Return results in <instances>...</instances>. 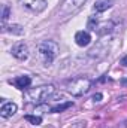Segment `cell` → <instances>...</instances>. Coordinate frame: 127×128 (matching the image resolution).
Masks as SVG:
<instances>
[{"mask_svg": "<svg viewBox=\"0 0 127 128\" xmlns=\"http://www.w3.org/2000/svg\"><path fill=\"white\" fill-rule=\"evenodd\" d=\"M37 52H39V57L43 61V64L49 66L57 58V55L60 52V48L54 40H43L37 45Z\"/></svg>", "mask_w": 127, "mask_h": 128, "instance_id": "obj_1", "label": "cell"}, {"mask_svg": "<svg viewBox=\"0 0 127 128\" xmlns=\"http://www.w3.org/2000/svg\"><path fill=\"white\" fill-rule=\"evenodd\" d=\"M52 92H54V86L52 85H42V86H37V88L26 91L24 97H26V100L29 103L40 104V103H45L49 97L52 96Z\"/></svg>", "mask_w": 127, "mask_h": 128, "instance_id": "obj_2", "label": "cell"}, {"mask_svg": "<svg viewBox=\"0 0 127 128\" xmlns=\"http://www.w3.org/2000/svg\"><path fill=\"white\" fill-rule=\"evenodd\" d=\"M66 88H67V91H69L72 96L81 97V96H84V94H87V92L90 91L91 82H90V79H87V78H76V79L70 80Z\"/></svg>", "mask_w": 127, "mask_h": 128, "instance_id": "obj_3", "label": "cell"}, {"mask_svg": "<svg viewBox=\"0 0 127 128\" xmlns=\"http://www.w3.org/2000/svg\"><path fill=\"white\" fill-rule=\"evenodd\" d=\"M18 3L24 9H27L30 12H34V14H39V12L45 10V8L48 4L46 0H18Z\"/></svg>", "mask_w": 127, "mask_h": 128, "instance_id": "obj_4", "label": "cell"}, {"mask_svg": "<svg viewBox=\"0 0 127 128\" xmlns=\"http://www.w3.org/2000/svg\"><path fill=\"white\" fill-rule=\"evenodd\" d=\"M11 54H12L17 60H20V61H26V60L29 58V48H27V45H26L24 42H18V43H15V45L12 46Z\"/></svg>", "mask_w": 127, "mask_h": 128, "instance_id": "obj_5", "label": "cell"}, {"mask_svg": "<svg viewBox=\"0 0 127 128\" xmlns=\"http://www.w3.org/2000/svg\"><path fill=\"white\" fill-rule=\"evenodd\" d=\"M11 84H12L15 88H18V90H26V88L30 86V84H32V78H30V76H18V78L12 79Z\"/></svg>", "mask_w": 127, "mask_h": 128, "instance_id": "obj_6", "label": "cell"}, {"mask_svg": "<svg viewBox=\"0 0 127 128\" xmlns=\"http://www.w3.org/2000/svg\"><path fill=\"white\" fill-rule=\"evenodd\" d=\"M75 42L78 46H88L91 42V36L88 32H78L75 34Z\"/></svg>", "mask_w": 127, "mask_h": 128, "instance_id": "obj_7", "label": "cell"}, {"mask_svg": "<svg viewBox=\"0 0 127 128\" xmlns=\"http://www.w3.org/2000/svg\"><path fill=\"white\" fill-rule=\"evenodd\" d=\"M15 112H17V104L15 103H12V101L5 103L0 109V116L2 118H11L12 115H15Z\"/></svg>", "mask_w": 127, "mask_h": 128, "instance_id": "obj_8", "label": "cell"}, {"mask_svg": "<svg viewBox=\"0 0 127 128\" xmlns=\"http://www.w3.org/2000/svg\"><path fill=\"white\" fill-rule=\"evenodd\" d=\"M84 3H85V0H64V3H63V10H66V12L75 10V9L81 8Z\"/></svg>", "mask_w": 127, "mask_h": 128, "instance_id": "obj_9", "label": "cell"}, {"mask_svg": "<svg viewBox=\"0 0 127 128\" xmlns=\"http://www.w3.org/2000/svg\"><path fill=\"white\" fill-rule=\"evenodd\" d=\"M111 6H112L111 0H97L94 3V6H93V9H94L96 12H105V10H108Z\"/></svg>", "mask_w": 127, "mask_h": 128, "instance_id": "obj_10", "label": "cell"}, {"mask_svg": "<svg viewBox=\"0 0 127 128\" xmlns=\"http://www.w3.org/2000/svg\"><path fill=\"white\" fill-rule=\"evenodd\" d=\"M73 106V103L72 101H66L63 104H57V106H52L51 107V112L52 113H60V112H64V110H67L69 107H72Z\"/></svg>", "mask_w": 127, "mask_h": 128, "instance_id": "obj_11", "label": "cell"}, {"mask_svg": "<svg viewBox=\"0 0 127 128\" xmlns=\"http://www.w3.org/2000/svg\"><path fill=\"white\" fill-rule=\"evenodd\" d=\"M24 119H26V121H29L30 124H33V125H40V124H42V118H40V116L26 115V116H24Z\"/></svg>", "mask_w": 127, "mask_h": 128, "instance_id": "obj_12", "label": "cell"}, {"mask_svg": "<svg viewBox=\"0 0 127 128\" xmlns=\"http://www.w3.org/2000/svg\"><path fill=\"white\" fill-rule=\"evenodd\" d=\"M9 32L14 33V34H23L24 30H23L21 26H11V27H9Z\"/></svg>", "mask_w": 127, "mask_h": 128, "instance_id": "obj_13", "label": "cell"}, {"mask_svg": "<svg viewBox=\"0 0 127 128\" xmlns=\"http://www.w3.org/2000/svg\"><path fill=\"white\" fill-rule=\"evenodd\" d=\"M9 18V6H3V15H2V20H3V22H6V20Z\"/></svg>", "mask_w": 127, "mask_h": 128, "instance_id": "obj_14", "label": "cell"}, {"mask_svg": "<svg viewBox=\"0 0 127 128\" xmlns=\"http://www.w3.org/2000/svg\"><path fill=\"white\" fill-rule=\"evenodd\" d=\"M96 27H97V21H94V16H90V20H88V28L96 30Z\"/></svg>", "mask_w": 127, "mask_h": 128, "instance_id": "obj_15", "label": "cell"}, {"mask_svg": "<svg viewBox=\"0 0 127 128\" xmlns=\"http://www.w3.org/2000/svg\"><path fill=\"white\" fill-rule=\"evenodd\" d=\"M100 100H102V94H100V92H97V94L93 96V101H94V103H99Z\"/></svg>", "mask_w": 127, "mask_h": 128, "instance_id": "obj_16", "label": "cell"}, {"mask_svg": "<svg viewBox=\"0 0 127 128\" xmlns=\"http://www.w3.org/2000/svg\"><path fill=\"white\" fill-rule=\"evenodd\" d=\"M121 64H123V66H126V67H127V55L124 57V58H123V60H121Z\"/></svg>", "mask_w": 127, "mask_h": 128, "instance_id": "obj_17", "label": "cell"}]
</instances>
